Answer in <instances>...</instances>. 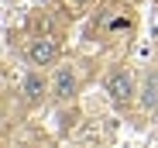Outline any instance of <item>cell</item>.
<instances>
[{"mask_svg":"<svg viewBox=\"0 0 158 148\" xmlns=\"http://www.w3.org/2000/svg\"><path fill=\"white\" fill-rule=\"evenodd\" d=\"M107 93L114 96V104H127V100H131L134 83H131V76H127L124 69H114L110 76H107Z\"/></svg>","mask_w":158,"mask_h":148,"instance_id":"6da1fadb","label":"cell"},{"mask_svg":"<svg viewBox=\"0 0 158 148\" xmlns=\"http://www.w3.org/2000/svg\"><path fill=\"white\" fill-rule=\"evenodd\" d=\"M28 59H31L35 66H48V62L59 59V45H55V41H45V38H35V41L28 45Z\"/></svg>","mask_w":158,"mask_h":148,"instance_id":"7a4b0ae2","label":"cell"},{"mask_svg":"<svg viewBox=\"0 0 158 148\" xmlns=\"http://www.w3.org/2000/svg\"><path fill=\"white\" fill-rule=\"evenodd\" d=\"M72 93H76V79H72V72H59V83H55V96L69 100Z\"/></svg>","mask_w":158,"mask_h":148,"instance_id":"3957f363","label":"cell"},{"mask_svg":"<svg viewBox=\"0 0 158 148\" xmlns=\"http://www.w3.org/2000/svg\"><path fill=\"white\" fill-rule=\"evenodd\" d=\"M41 93H45V83H41L38 76H28V79H24V96H28V100H41Z\"/></svg>","mask_w":158,"mask_h":148,"instance_id":"277c9868","label":"cell"},{"mask_svg":"<svg viewBox=\"0 0 158 148\" xmlns=\"http://www.w3.org/2000/svg\"><path fill=\"white\" fill-rule=\"evenodd\" d=\"M141 104H144V107H155V104H158V76H148V83H144V96H141Z\"/></svg>","mask_w":158,"mask_h":148,"instance_id":"5b68a950","label":"cell"},{"mask_svg":"<svg viewBox=\"0 0 158 148\" xmlns=\"http://www.w3.org/2000/svg\"><path fill=\"white\" fill-rule=\"evenodd\" d=\"M83 4H86V0H62L65 14H79V11H83Z\"/></svg>","mask_w":158,"mask_h":148,"instance_id":"8992f818","label":"cell"}]
</instances>
